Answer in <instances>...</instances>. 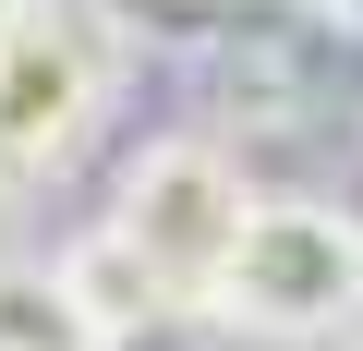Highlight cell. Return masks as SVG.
<instances>
[{"instance_id": "cell-1", "label": "cell", "mask_w": 363, "mask_h": 351, "mask_svg": "<svg viewBox=\"0 0 363 351\" xmlns=\"http://www.w3.org/2000/svg\"><path fill=\"white\" fill-rule=\"evenodd\" d=\"M206 315L230 339H339L363 327V218L315 206V194H255L230 267L206 279Z\"/></svg>"}, {"instance_id": "cell-2", "label": "cell", "mask_w": 363, "mask_h": 351, "mask_svg": "<svg viewBox=\"0 0 363 351\" xmlns=\"http://www.w3.org/2000/svg\"><path fill=\"white\" fill-rule=\"evenodd\" d=\"M242 218H255L242 169H230L218 145H194V133L133 145V157H121V182H109V230H121V243H133V255H145L182 303H206V279L230 267Z\"/></svg>"}, {"instance_id": "cell-3", "label": "cell", "mask_w": 363, "mask_h": 351, "mask_svg": "<svg viewBox=\"0 0 363 351\" xmlns=\"http://www.w3.org/2000/svg\"><path fill=\"white\" fill-rule=\"evenodd\" d=\"M109 109V49L73 0H13L0 13V133H13L37 169H61Z\"/></svg>"}, {"instance_id": "cell-4", "label": "cell", "mask_w": 363, "mask_h": 351, "mask_svg": "<svg viewBox=\"0 0 363 351\" xmlns=\"http://www.w3.org/2000/svg\"><path fill=\"white\" fill-rule=\"evenodd\" d=\"M0 351H121V339L61 279V255H0Z\"/></svg>"}, {"instance_id": "cell-5", "label": "cell", "mask_w": 363, "mask_h": 351, "mask_svg": "<svg viewBox=\"0 0 363 351\" xmlns=\"http://www.w3.org/2000/svg\"><path fill=\"white\" fill-rule=\"evenodd\" d=\"M61 279H73V291L97 303V327H109V339H145L157 315H182V291H169V279H157V267H145V255H133V243H121L109 218H97V230H85V243L61 255Z\"/></svg>"}, {"instance_id": "cell-6", "label": "cell", "mask_w": 363, "mask_h": 351, "mask_svg": "<svg viewBox=\"0 0 363 351\" xmlns=\"http://www.w3.org/2000/svg\"><path fill=\"white\" fill-rule=\"evenodd\" d=\"M25 182H37V157H25L13 133H0V206H25Z\"/></svg>"}, {"instance_id": "cell-7", "label": "cell", "mask_w": 363, "mask_h": 351, "mask_svg": "<svg viewBox=\"0 0 363 351\" xmlns=\"http://www.w3.org/2000/svg\"><path fill=\"white\" fill-rule=\"evenodd\" d=\"M0 13H13V0H0Z\"/></svg>"}]
</instances>
